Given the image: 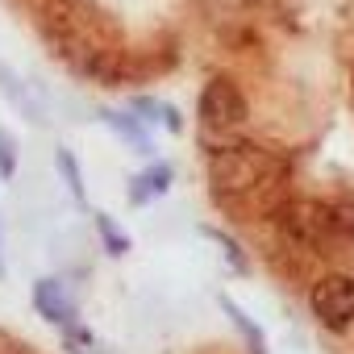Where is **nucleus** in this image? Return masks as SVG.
<instances>
[{
  "label": "nucleus",
  "instance_id": "nucleus-1",
  "mask_svg": "<svg viewBox=\"0 0 354 354\" xmlns=\"http://www.w3.org/2000/svg\"><path fill=\"white\" fill-rule=\"evenodd\" d=\"M34 26L46 42V50L75 75L96 84H117L121 67L113 55V38H121V26L96 0H30Z\"/></svg>",
  "mask_w": 354,
  "mask_h": 354
},
{
  "label": "nucleus",
  "instance_id": "nucleus-2",
  "mask_svg": "<svg viewBox=\"0 0 354 354\" xmlns=\"http://www.w3.org/2000/svg\"><path fill=\"white\" fill-rule=\"evenodd\" d=\"M283 184H288V162L267 146H254L250 138L209 154V188L217 201L246 205L250 213L254 205L275 209L283 201Z\"/></svg>",
  "mask_w": 354,
  "mask_h": 354
},
{
  "label": "nucleus",
  "instance_id": "nucleus-3",
  "mask_svg": "<svg viewBox=\"0 0 354 354\" xmlns=\"http://www.w3.org/2000/svg\"><path fill=\"white\" fill-rule=\"evenodd\" d=\"M283 238L308 246V250H333L354 238V209L346 201H321V196H283L271 209Z\"/></svg>",
  "mask_w": 354,
  "mask_h": 354
},
{
  "label": "nucleus",
  "instance_id": "nucleus-4",
  "mask_svg": "<svg viewBox=\"0 0 354 354\" xmlns=\"http://www.w3.org/2000/svg\"><path fill=\"white\" fill-rule=\"evenodd\" d=\"M246 121H250V104H246V92L238 88V80L234 75H213L196 96L201 150L213 154V150L246 142Z\"/></svg>",
  "mask_w": 354,
  "mask_h": 354
},
{
  "label": "nucleus",
  "instance_id": "nucleus-5",
  "mask_svg": "<svg viewBox=\"0 0 354 354\" xmlns=\"http://www.w3.org/2000/svg\"><path fill=\"white\" fill-rule=\"evenodd\" d=\"M308 308H313V317H317L321 329L346 333L354 325V279L342 275V271L321 275L313 283V292H308Z\"/></svg>",
  "mask_w": 354,
  "mask_h": 354
},
{
  "label": "nucleus",
  "instance_id": "nucleus-6",
  "mask_svg": "<svg viewBox=\"0 0 354 354\" xmlns=\"http://www.w3.org/2000/svg\"><path fill=\"white\" fill-rule=\"evenodd\" d=\"M30 300H34V313H38L46 325H55V329H67V325H75V300H71V292L63 288V279H55V275H42V279L34 283Z\"/></svg>",
  "mask_w": 354,
  "mask_h": 354
},
{
  "label": "nucleus",
  "instance_id": "nucleus-7",
  "mask_svg": "<svg viewBox=\"0 0 354 354\" xmlns=\"http://www.w3.org/2000/svg\"><path fill=\"white\" fill-rule=\"evenodd\" d=\"M171 180H175L171 162H167V158H154L150 167H142L138 175H129V205H133V209H146L150 201L167 196Z\"/></svg>",
  "mask_w": 354,
  "mask_h": 354
},
{
  "label": "nucleus",
  "instance_id": "nucleus-8",
  "mask_svg": "<svg viewBox=\"0 0 354 354\" xmlns=\"http://www.w3.org/2000/svg\"><path fill=\"white\" fill-rule=\"evenodd\" d=\"M100 121H104L125 146H133L138 154H150V150H154V142H150V125H146L133 109H100Z\"/></svg>",
  "mask_w": 354,
  "mask_h": 354
},
{
  "label": "nucleus",
  "instance_id": "nucleus-9",
  "mask_svg": "<svg viewBox=\"0 0 354 354\" xmlns=\"http://www.w3.org/2000/svg\"><path fill=\"white\" fill-rule=\"evenodd\" d=\"M0 96H5L21 117H30V121H46V113H42V104L34 100V92H30V84L5 63V59H0Z\"/></svg>",
  "mask_w": 354,
  "mask_h": 354
},
{
  "label": "nucleus",
  "instance_id": "nucleus-10",
  "mask_svg": "<svg viewBox=\"0 0 354 354\" xmlns=\"http://www.w3.org/2000/svg\"><path fill=\"white\" fill-rule=\"evenodd\" d=\"M217 308L230 317V325L242 333V342H246V350L250 354H271V346H267V333H263V325L246 313V308H238V300H230V296H217Z\"/></svg>",
  "mask_w": 354,
  "mask_h": 354
},
{
  "label": "nucleus",
  "instance_id": "nucleus-11",
  "mask_svg": "<svg viewBox=\"0 0 354 354\" xmlns=\"http://www.w3.org/2000/svg\"><path fill=\"white\" fill-rule=\"evenodd\" d=\"M201 234H205V238L217 246V254L225 259V267H230L238 279H246V275H250V254L242 250V242H238L234 234H225L221 225H201Z\"/></svg>",
  "mask_w": 354,
  "mask_h": 354
},
{
  "label": "nucleus",
  "instance_id": "nucleus-12",
  "mask_svg": "<svg viewBox=\"0 0 354 354\" xmlns=\"http://www.w3.org/2000/svg\"><path fill=\"white\" fill-rule=\"evenodd\" d=\"M150 129H167V133H180L184 129V121H180V113H175L171 104H162V100H154V96H133V104H129Z\"/></svg>",
  "mask_w": 354,
  "mask_h": 354
},
{
  "label": "nucleus",
  "instance_id": "nucleus-13",
  "mask_svg": "<svg viewBox=\"0 0 354 354\" xmlns=\"http://www.w3.org/2000/svg\"><path fill=\"white\" fill-rule=\"evenodd\" d=\"M55 162H59V175H63V184H67V192H71L75 209H88V184H84V167H80L75 150L59 146V150H55Z\"/></svg>",
  "mask_w": 354,
  "mask_h": 354
},
{
  "label": "nucleus",
  "instance_id": "nucleus-14",
  "mask_svg": "<svg viewBox=\"0 0 354 354\" xmlns=\"http://www.w3.org/2000/svg\"><path fill=\"white\" fill-rule=\"evenodd\" d=\"M96 234H100V246H104V254H109V259L129 254V234H125L109 213H96Z\"/></svg>",
  "mask_w": 354,
  "mask_h": 354
},
{
  "label": "nucleus",
  "instance_id": "nucleus-15",
  "mask_svg": "<svg viewBox=\"0 0 354 354\" xmlns=\"http://www.w3.org/2000/svg\"><path fill=\"white\" fill-rule=\"evenodd\" d=\"M17 162H21V154H17V142H13V133L0 125V180H13L17 175Z\"/></svg>",
  "mask_w": 354,
  "mask_h": 354
},
{
  "label": "nucleus",
  "instance_id": "nucleus-16",
  "mask_svg": "<svg viewBox=\"0 0 354 354\" xmlns=\"http://www.w3.org/2000/svg\"><path fill=\"white\" fill-rule=\"evenodd\" d=\"M0 354H34L21 337H13L9 329H0Z\"/></svg>",
  "mask_w": 354,
  "mask_h": 354
},
{
  "label": "nucleus",
  "instance_id": "nucleus-17",
  "mask_svg": "<svg viewBox=\"0 0 354 354\" xmlns=\"http://www.w3.org/2000/svg\"><path fill=\"white\" fill-rule=\"evenodd\" d=\"M234 5H242V9H259V5H267V0H234Z\"/></svg>",
  "mask_w": 354,
  "mask_h": 354
},
{
  "label": "nucleus",
  "instance_id": "nucleus-18",
  "mask_svg": "<svg viewBox=\"0 0 354 354\" xmlns=\"http://www.w3.org/2000/svg\"><path fill=\"white\" fill-rule=\"evenodd\" d=\"M9 275V267H5V242H0V279Z\"/></svg>",
  "mask_w": 354,
  "mask_h": 354
}]
</instances>
